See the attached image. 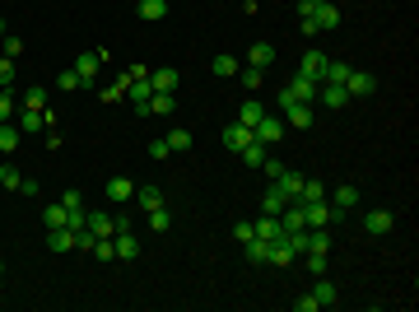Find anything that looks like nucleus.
<instances>
[{"instance_id": "obj_34", "label": "nucleus", "mask_w": 419, "mask_h": 312, "mask_svg": "<svg viewBox=\"0 0 419 312\" xmlns=\"http://www.w3.org/2000/svg\"><path fill=\"white\" fill-rule=\"evenodd\" d=\"M149 229H154V233H168V229H172V210H168V205L149 210Z\"/></svg>"}, {"instance_id": "obj_54", "label": "nucleus", "mask_w": 419, "mask_h": 312, "mask_svg": "<svg viewBox=\"0 0 419 312\" xmlns=\"http://www.w3.org/2000/svg\"><path fill=\"white\" fill-rule=\"evenodd\" d=\"M0 38H5V19H0Z\"/></svg>"}, {"instance_id": "obj_55", "label": "nucleus", "mask_w": 419, "mask_h": 312, "mask_svg": "<svg viewBox=\"0 0 419 312\" xmlns=\"http://www.w3.org/2000/svg\"><path fill=\"white\" fill-rule=\"evenodd\" d=\"M0 280H5V261H0Z\"/></svg>"}, {"instance_id": "obj_51", "label": "nucleus", "mask_w": 419, "mask_h": 312, "mask_svg": "<svg viewBox=\"0 0 419 312\" xmlns=\"http://www.w3.org/2000/svg\"><path fill=\"white\" fill-rule=\"evenodd\" d=\"M168 154H172L168 140H154V145H149V158H168Z\"/></svg>"}, {"instance_id": "obj_46", "label": "nucleus", "mask_w": 419, "mask_h": 312, "mask_svg": "<svg viewBox=\"0 0 419 312\" xmlns=\"http://www.w3.org/2000/svg\"><path fill=\"white\" fill-rule=\"evenodd\" d=\"M0 47H5V56H10V61H19V51H24V42H19V38H0Z\"/></svg>"}, {"instance_id": "obj_30", "label": "nucleus", "mask_w": 419, "mask_h": 312, "mask_svg": "<svg viewBox=\"0 0 419 312\" xmlns=\"http://www.w3.org/2000/svg\"><path fill=\"white\" fill-rule=\"evenodd\" d=\"M19 117V94L15 89H0V122H15Z\"/></svg>"}, {"instance_id": "obj_15", "label": "nucleus", "mask_w": 419, "mask_h": 312, "mask_svg": "<svg viewBox=\"0 0 419 312\" xmlns=\"http://www.w3.org/2000/svg\"><path fill=\"white\" fill-rule=\"evenodd\" d=\"M312 298H317V308H336V280H326V275H317V284H312Z\"/></svg>"}, {"instance_id": "obj_36", "label": "nucleus", "mask_w": 419, "mask_h": 312, "mask_svg": "<svg viewBox=\"0 0 419 312\" xmlns=\"http://www.w3.org/2000/svg\"><path fill=\"white\" fill-rule=\"evenodd\" d=\"M19 182H24V172H19L15 163H0V187H5V191H19Z\"/></svg>"}, {"instance_id": "obj_25", "label": "nucleus", "mask_w": 419, "mask_h": 312, "mask_svg": "<svg viewBox=\"0 0 419 312\" xmlns=\"http://www.w3.org/2000/svg\"><path fill=\"white\" fill-rule=\"evenodd\" d=\"M284 205H289V196H284V191H279V187H265V196H261V215H279Z\"/></svg>"}, {"instance_id": "obj_4", "label": "nucleus", "mask_w": 419, "mask_h": 312, "mask_svg": "<svg viewBox=\"0 0 419 312\" xmlns=\"http://www.w3.org/2000/svg\"><path fill=\"white\" fill-rule=\"evenodd\" d=\"M312 122H317L312 103H289V108H284V126H294V131H308Z\"/></svg>"}, {"instance_id": "obj_50", "label": "nucleus", "mask_w": 419, "mask_h": 312, "mask_svg": "<svg viewBox=\"0 0 419 312\" xmlns=\"http://www.w3.org/2000/svg\"><path fill=\"white\" fill-rule=\"evenodd\" d=\"M294 308H298V312H317V298H312V294H298Z\"/></svg>"}, {"instance_id": "obj_12", "label": "nucleus", "mask_w": 419, "mask_h": 312, "mask_svg": "<svg viewBox=\"0 0 419 312\" xmlns=\"http://www.w3.org/2000/svg\"><path fill=\"white\" fill-rule=\"evenodd\" d=\"M243 256H247V261H256V265H270V243L252 233L247 243H243Z\"/></svg>"}, {"instance_id": "obj_52", "label": "nucleus", "mask_w": 419, "mask_h": 312, "mask_svg": "<svg viewBox=\"0 0 419 312\" xmlns=\"http://www.w3.org/2000/svg\"><path fill=\"white\" fill-rule=\"evenodd\" d=\"M252 233H256V229H252V224H233V238H238V243H247Z\"/></svg>"}, {"instance_id": "obj_20", "label": "nucleus", "mask_w": 419, "mask_h": 312, "mask_svg": "<svg viewBox=\"0 0 419 312\" xmlns=\"http://www.w3.org/2000/svg\"><path fill=\"white\" fill-rule=\"evenodd\" d=\"M317 103L322 108H345L350 94H345V84H326V89H317Z\"/></svg>"}, {"instance_id": "obj_45", "label": "nucleus", "mask_w": 419, "mask_h": 312, "mask_svg": "<svg viewBox=\"0 0 419 312\" xmlns=\"http://www.w3.org/2000/svg\"><path fill=\"white\" fill-rule=\"evenodd\" d=\"M93 243H98V238H93L89 229H75V252H93Z\"/></svg>"}, {"instance_id": "obj_23", "label": "nucleus", "mask_w": 419, "mask_h": 312, "mask_svg": "<svg viewBox=\"0 0 419 312\" xmlns=\"http://www.w3.org/2000/svg\"><path fill=\"white\" fill-rule=\"evenodd\" d=\"M19 108L47 112V89H42V84H28V89H24V94H19Z\"/></svg>"}, {"instance_id": "obj_48", "label": "nucleus", "mask_w": 419, "mask_h": 312, "mask_svg": "<svg viewBox=\"0 0 419 312\" xmlns=\"http://www.w3.org/2000/svg\"><path fill=\"white\" fill-rule=\"evenodd\" d=\"M61 205H65V210H84V196H79V191H65Z\"/></svg>"}, {"instance_id": "obj_32", "label": "nucleus", "mask_w": 419, "mask_h": 312, "mask_svg": "<svg viewBox=\"0 0 419 312\" xmlns=\"http://www.w3.org/2000/svg\"><path fill=\"white\" fill-rule=\"evenodd\" d=\"M238 158H243L247 168H261V163H265V145H261V140H252L247 149H238Z\"/></svg>"}, {"instance_id": "obj_35", "label": "nucleus", "mask_w": 419, "mask_h": 312, "mask_svg": "<svg viewBox=\"0 0 419 312\" xmlns=\"http://www.w3.org/2000/svg\"><path fill=\"white\" fill-rule=\"evenodd\" d=\"M261 117H265V112H261V103H256V98H247V103L238 108V122H243V126H256Z\"/></svg>"}, {"instance_id": "obj_18", "label": "nucleus", "mask_w": 419, "mask_h": 312, "mask_svg": "<svg viewBox=\"0 0 419 312\" xmlns=\"http://www.w3.org/2000/svg\"><path fill=\"white\" fill-rule=\"evenodd\" d=\"M135 15L145 19V24H158V19H168V0H140Z\"/></svg>"}, {"instance_id": "obj_42", "label": "nucleus", "mask_w": 419, "mask_h": 312, "mask_svg": "<svg viewBox=\"0 0 419 312\" xmlns=\"http://www.w3.org/2000/svg\"><path fill=\"white\" fill-rule=\"evenodd\" d=\"M93 256H98V261H117V252H112V238H98V243H93Z\"/></svg>"}, {"instance_id": "obj_39", "label": "nucleus", "mask_w": 419, "mask_h": 312, "mask_svg": "<svg viewBox=\"0 0 419 312\" xmlns=\"http://www.w3.org/2000/svg\"><path fill=\"white\" fill-rule=\"evenodd\" d=\"M298 201H326V182H317V177H303V196Z\"/></svg>"}, {"instance_id": "obj_21", "label": "nucleus", "mask_w": 419, "mask_h": 312, "mask_svg": "<svg viewBox=\"0 0 419 312\" xmlns=\"http://www.w3.org/2000/svg\"><path fill=\"white\" fill-rule=\"evenodd\" d=\"M47 247L51 252H75V229H47Z\"/></svg>"}, {"instance_id": "obj_22", "label": "nucleus", "mask_w": 419, "mask_h": 312, "mask_svg": "<svg viewBox=\"0 0 419 312\" xmlns=\"http://www.w3.org/2000/svg\"><path fill=\"white\" fill-rule=\"evenodd\" d=\"M19 131H24V136H38V131H42V126H47V112H33V108H24V112H19Z\"/></svg>"}, {"instance_id": "obj_40", "label": "nucleus", "mask_w": 419, "mask_h": 312, "mask_svg": "<svg viewBox=\"0 0 419 312\" xmlns=\"http://www.w3.org/2000/svg\"><path fill=\"white\" fill-rule=\"evenodd\" d=\"M98 98H103V103H122L126 98V79H117V84H108V89H98Z\"/></svg>"}, {"instance_id": "obj_1", "label": "nucleus", "mask_w": 419, "mask_h": 312, "mask_svg": "<svg viewBox=\"0 0 419 312\" xmlns=\"http://www.w3.org/2000/svg\"><path fill=\"white\" fill-rule=\"evenodd\" d=\"M284 131H289V126H284V117H270V112L252 126V136H256L261 145H279V140H284Z\"/></svg>"}, {"instance_id": "obj_19", "label": "nucleus", "mask_w": 419, "mask_h": 312, "mask_svg": "<svg viewBox=\"0 0 419 312\" xmlns=\"http://www.w3.org/2000/svg\"><path fill=\"white\" fill-rule=\"evenodd\" d=\"M275 187L284 191V196H289V201H298V196H303V172L284 168V172H279V182H275Z\"/></svg>"}, {"instance_id": "obj_6", "label": "nucleus", "mask_w": 419, "mask_h": 312, "mask_svg": "<svg viewBox=\"0 0 419 312\" xmlns=\"http://www.w3.org/2000/svg\"><path fill=\"white\" fill-rule=\"evenodd\" d=\"M326 61H331L326 51H308V56L298 61V75H303V79H312V84H322V70H326Z\"/></svg>"}, {"instance_id": "obj_24", "label": "nucleus", "mask_w": 419, "mask_h": 312, "mask_svg": "<svg viewBox=\"0 0 419 312\" xmlns=\"http://www.w3.org/2000/svg\"><path fill=\"white\" fill-rule=\"evenodd\" d=\"M350 70H354L350 61H336V56H331V61H326V70H322V79H326V84H345V79H350Z\"/></svg>"}, {"instance_id": "obj_16", "label": "nucleus", "mask_w": 419, "mask_h": 312, "mask_svg": "<svg viewBox=\"0 0 419 312\" xmlns=\"http://www.w3.org/2000/svg\"><path fill=\"white\" fill-rule=\"evenodd\" d=\"M345 94H350V98L372 94V75H368V70H350V79H345Z\"/></svg>"}, {"instance_id": "obj_5", "label": "nucleus", "mask_w": 419, "mask_h": 312, "mask_svg": "<svg viewBox=\"0 0 419 312\" xmlns=\"http://www.w3.org/2000/svg\"><path fill=\"white\" fill-rule=\"evenodd\" d=\"M84 229H89L93 238H112V233H117V219H112L108 210H89V219H84Z\"/></svg>"}, {"instance_id": "obj_8", "label": "nucleus", "mask_w": 419, "mask_h": 312, "mask_svg": "<svg viewBox=\"0 0 419 312\" xmlns=\"http://www.w3.org/2000/svg\"><path fill=\"white\" fill-rule=\"evenodd\" d=\"M149 84H154V94H177V84H182V70L163 65V70H154V75H149Z\"/></svg>"}, {"instance_id": "obj_10", "label": "nucleus", "mask_w": 419, "mask_h": 312, "mask_svg": "<svg viewBox=\"0 0 419 312\" xmlns=\"http://www.w3.org/2000/svg\"><path fill=\"white\" fill-rule=\"evenodd\" d=\"M252 140H256V136H252V126H243V122L224 126V145H229V149H247Z\"/></svg>"}, {"instance_id": "obj_3", "label": "nucleus", "mask_w": 419, "mask_h": 312, "mask_svg": "<svg viewBox=\"0 0 419 312\" xmlns=\"http://www.w3.org/2000/svg\"><path fill=\"white\" fill-rule=\"evenodd\" d=\"M112 252H117V261H135L140 256V238L131 233V229H122V233H112Z\"/></svg>"}, {"instance_id": "obj_49", "label": "nucleus", "mask_w": 419, "mask_h": 312, "mask_svg": "<svg viewBox=\"0 0 419 312\" xmlns=\"http://www.w3.org/2000/svg\"><path fill=\"white\" fill-rule=\"evenodd\" d=\"M122 79H126V84H131V79H149V70L135 61V65H126V75H122Z\"/></svg>"}, {"instance_id": "obj_27", "label": "nucleus", "mask_w": 419, "mask_h": 312, "mask_svg": "<svg viewBox=\"0 0 419 312\" xmlns=\"http://www.w3.org/2000/svg\"><path fill=\"white\" fill-rule=\"evenodd\" d=\"M135 205L149 215V210H158V205H163V191H158V187H135Z\"/></svg>"}, {"instance_id": "obj_9", "label": "nucleus", "mask_w": 419, "mask_h": 312, "mask_svg": "<svg viewBox=\"0 0 419 312\" xmlns=\"http://www.w3.org/2000/svg\"><path fill=\"white\" fill-rule=\"evenodd\" d=\"M363 229H368V233H391V229H396V215H391V210H368V215H363Z\"/></svg>"}, {"instance_id": "obj_31", "label": "nucleus", "mask_w": 419, "mask_h": 312, "mask_svg": "<svg viewBox=\"0 0 419 312\" xmlns=\"http://www.w3.org/2000/svg\"><path fill=\"white\" fill-rule=\"evenodd\" d=\"M210 70H215V75H224V79H229V75H238V70H243V61H238V56H224V51H219L215 61H210Z\"/></svg>"}, {"instance_id": "obj_33", "label": "nucleus", "mask_w": 419, "mask_h": 312, "mask_svg": "<svg viewBox=\"0 0 419 312\" xmlns=\"http://www.w3.org/2000/svg\"><path fill=\"white\" fill-rule=\"evenodd\" d=\"M42 224H47V229H70V224H65V205L61 201L47 205V210H42Z\"/></svg>"}, {"instance_id": "obj_37", "label": "nucleus", "mask_w": 419, "mask_h": 312, "mask_svg": "<svg viewBox=\"0 0 419 312\" xmlns=\"http://www.w3.org/2000/svg\"><path fill=\"white\" fill-rule=\"evenodd\" d=\"M238 79H243V89H247V94H256V89H261V70H256V65H243V70H238Z\"/></svg>"}, {"instance_id": "obj_17", "label": "nucleus", "mask_w": 419, "mask_h": 312, "mask_svg": "<svg viewBox=\"0 0 419 312\" xmlns=\"http://www.w3.org/2000/svg\"><path fill=\"white\" fill-rule=\"evenodd\" d=\"M247 65H256V70H270V65H275V47H270V42H252Z\"/></svg>"}, {"instance_id": "obj_38", "label": "nucleus", "mask_w": 419, "mask_h": 312, "mask_svg": "<svg viewBox=\"0 0 419 312\" xmlns=\"http://www.w3.org/2000/svg\"><path fill=\"white\" fill-rule=\"evenodd\" d=\"M163 140H168V149H191V131H186V126H172Z\"/></svg>"}, {"instance_id": "obj_2", "label": "nucleus", "mask_w": 419, "mask_h": 312, "mask_svg": "<svg viewBox=\"0 0 419 312\" xmlns=\"http://www.w3.org/2000/svg\"><path fill=\"white\" fill-rule=\"evenodd\" d=\"M98 65H103V56H98V51H79V56H75L79 89H93V75H98Z\"/></svg>"}, {"instance_id": "obj_41", "label": "nucleus", "mask_w": 419, "mask_h": 312, "mask_svg": "<svg viewBox=\"0 0 419 312\" xmlns=\"http://www.w3.org/2000/svg\"><path fill=\"white\" fill-rule=\"evenodd\" d=\"M303 256H308L303 265H308L312 275H326V265H331V261H326V252H303Z\"/></svg>"}, {"instance_id": "obj_43", "label": "nucleus", "mask_w": 419, "mask_h": 312, "mask_svg": "<svg viewBox=\"0 0 419 312\" xmlns=\"http://www.w3.org/2000/svg\"><path fill=\"white\" fill-rule=\"evenodd\" d=\"M56 89H61V94H70V89H79V75H75V65H70L65 75H56Z\"/></svg>"}, {"instance_id": "obj_56", "label": "nucleus", "mask_w": 419, "mask_h": 312, "mask_svg": "<svg viewBox=\"0 0 419 312\" xmlns=\"http://www.w3.org/2000/svg\"><path fill=\"white\" fill-rule=\"evenodd\" d=\"M312 5H326V0H312Z\"/></svg>"}, {"instance_id": "obj_47", "label": "nucleus", "mask_w": 419, "mask_h": 312, "mask_svg": "<svg viewBox=\"0 0 419 312\" xmlns=\"http://www.w3.org/2000/svg\"><path fill=\"white\" fill-rule=\"evenodd\" d=\"M261 168H265V177H270V182H279V172H284V163H279V158H265Z\"/></svg>"}, {"instance_id": "obj_44", "label": "nucleus", "mask_w": 419, "mask_h": 312, "mask_svg": "<svg viewBox=\"0 0 419 312\" xmlns=\"http://www.w3.org/2000/svg\"><path fill=\"white\" fill-rule=\"evenodd\" d=\"M10 84H15V61L0 56V89H10Z\"/></svg>"}, {"instance_id": "obj_14", "label": "nucleus", "mask_w": 419, "mask_h": 312, "mask_svg": "<svg viewBox=\"0 0 419 312\" xmlns=\"http://www.w3.org/2000/svg\"><path fill=\"white\" fill-rule=\"evenodd\" d=\"M103 191H108V201H117V205H122V201H135V182H131V177H112Z\"/></svg>"}, {"instance_id": "obj_13", "label": "nucleus", "mask_w": 419, "mask_h": 312, "mask_svg": "<svg viewBox=\"0 0 419 312\" xmlns=\"http://www.w3.org/2000/svg\"><path fill=\"white\" fill-rule=\"evenodd\" d=\"M172 108H177V94H149L145 117H172Z\"/></svg>"}, {"instance_id": "obj_28", "label": "nucleus", "mask_w": 419, "mask_h": 312, "mask_svg": "<svg viewBox=\"0 0 419 312\" xmlns=\"http://www.w3.org/2000/svg\"><path fill=\"white\" fill-rule=\"evenodd\" d=\"M252 229H256V238H265V243L284 238V229H279V215H261V224H252Z\"/></svg>"}, {"instance_id": "obj_7", "label": "nucleus", "mask_w": 419, "mask_h": 312, "mask_svg": "<svg viewBox=\"0 0 419 312\" xmlns=\"http://www.w3.org/2000/svg\"><path fill=\"white\" fill-rule=\"evenodd\" d=\"M312 24H317V33H336V28H340V10L326 0V5H317V10H312Z\"/></svg>"}, {"instance_id": "obj_29", "label": "nucleus", "mask_w": 419, "mask_h": 312, "mask_svg": "<svg viewBox=\"0 0 419 312\" xmlns=\"http://www.w3.org/2000/svg\"><path fill=\"white\" fill-rule=\"evenodd\" d=\"M331 205L350 215V210H354V205H359V187H336V196H331Z\"/></svg>"}, {"instance_id": "obj_53", "label": "nucleus", "mask_w": 419, "mask_h": 312, "mask_svg": "<svg viewBox=\"0 0 419 312\" xmlns=\"http://www.w3.org/2000/svg\"><path fill=\"white\" fill-rule=\"evenodd\" d=\"M19 196H38V177H24L19 182Z\"/></svg>"}, {"instance_id": "obj_26", "label": "nucleus", "mask_w": 419, "mask_h": 312, "mask_svg": "<svg viewBox=\"0 0 419 312\" xmlns=\"http://www.w3.org/2000/svg\"><path fill=\"white\" fill-rule=\"evenodd\" d=\"M19 140H24V131H19L15 122H0V154H10V149H19Z\"/></svg>"}, {"instance_id": "obj_11", "label": "nucleus", "mask_w": 419, "mask_h": 312, "mask_svg": "<svg viewBox=\"0 0 419 312\" xmlns=\"http://www.w3.org/2000/svg\"><path fill=\"white\" fill-rule=\"evenodd\" d=\"M284 89H289V98H294V103H317V84H312V79H303V75H294Z\"/></svg>"}]
</instances>
